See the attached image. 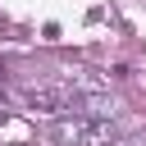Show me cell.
Wrapping results in <instances>:
<instances>
[{"mask_svg":"<svg viewBox=\"0 0 146 146\" xmlns=\"http://www.w3.org/2000/svg\"><path fill=\"white\" fill-rule=\"evenodd\" d=\"M55 141L59 146H114V123L110 119H59L55 123Z\"/></svg>","mask_w":146,"mask_h":146,"instance_id":"1","label":"cell"},{"mask_svg":"<svg viewBox=\"0 0 146 146\" xmlns=\"http://www.w3.org/2000/svg\"><path fill=\"white\" fill-rule=\"evenodd\" d=\"M23 100L27 105H36V110H68V105H78V96H68V91H59V87H27L23 91Z\"/></svg>","mask_w":146,"mask_h":146,"instance_id":"2","label":"cell"}]
</instances>
